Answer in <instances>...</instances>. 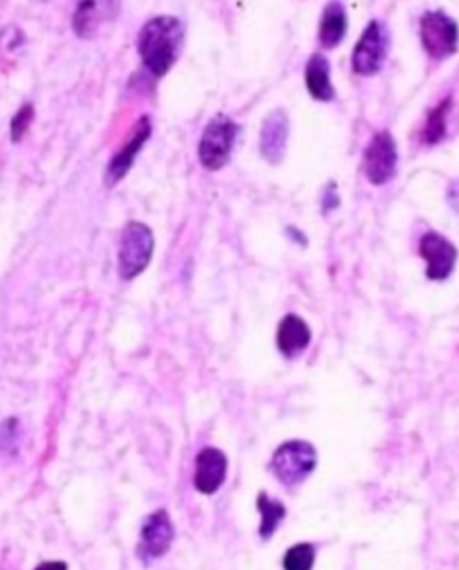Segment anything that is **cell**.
<instances>
[{
	"label": "cell",
	"mask_w": 459,
	"mask_h": 570,
	"mask_svg": "<svg viewBox=\"0 0 459 570\" xmlns=\"http://www.w3.org/2000/svg\"><path fill=\"white\" fill-rule=\"evenodd\" d=\"M185 40V26L176 17H155L140 29L139 47L140 60L144 67L156 76L162 78L174 63L180 58Z\"/></svg>",
	"instance_id": "obj_1"
},
{
	"label": "cell",
	"mask_w": 459,
	"mask_h": 570,
	"mask_svg": "<svg viewBox=\"0 0 459 570\" xmlns=\"http://www.w3.org/2000/svg\"><path fill=\"white\" fill-rule=\"evenodd\" d=\"M318 465V452L314 445L304 440H289L282 443L269 461L271 474L278 483L293 488L304 483Z\"/></svg>",
	"instance_id": "obj_2"
},
{
	"label": "cell",
	"mask_w": 459,
	"mask_h": 570,
	"mask_svg": "<svg viewBox=\"0 0 459 570\" xmlns=\"http://www.w3.org/2000/svg\"><path fill=\"white\" fill-rule=\"evenodd\" d=\"M155 251V235L148 225L130 221L122 228L119 242V275L122 280H133L148 269Z\"/></svg>",
	"instance_id": "obj_3"
},
{
	"label": "cell",
	"mask_w": 459,
	"mask_h": 570,
	"mask_svg": "<svg viewBox=\"0 0 459 570\" xmlns=\"http://www.w3.org/2000/svg\"><path fill=\"white\" fill-rule=\"evenodd\" d=\"M237 137V124L226 115H216L208 122L207 128L201 135L198 156L200 162L208 171H219L230 160Z\"/></svg>",
	"instance_id": "obj_4"
},
{
	"label": "cell",
	"mask_w": 459,
	"mask_h": 570,
	"mask_svg": "<svg viewBox=\"0 0 459 570\" xmlns=\"http://www.w3.org/2000/svg\"><path fill=\"white\" fill-rule=\"evenodd\" d=\"M420 38L433 60H445L458 51V24L443 11H427L420 18Z\"/></svg>",
	"instance_id": "obj_5"
},
{
	"label": "cell",
	"mask_w": 459,
	"mask_h": 570,
	"mask_svg": "<svg viewBox=\"0 0 459 570\" xmlns=\"http://www.w3.org/2000/svg\"><path fill=\"white\" fill-rule=\"evenodd\" d=\"M390 51V31L381 20H372L357 42L352 67L359 76H373L382 69Z\"/></svg>",
	"instance_id": "obj_6"
},
{
	"label": "cell",
	"mask_w": 459,
	"mask_h": 570,
	"mask_svg": "<svg viewBox=\"0 0 459 570\" xmlns=\"http://www.w3.org/2000/svg\"><path fill=\"white\" fill-rule=\"evenodd\" d=\"M399 151L390 131L377 133L364 149L363 171L373 185L390 182L397 173Z\"/></svg>",
	"instance_id": "obj_7"
},
{
	"label": "cell",
	"mask_w": 459,
	"mask_h": 570,
	"mask_svg": "<svg viewBox=\"0 0 459 570\" xmlns=\"http://www.w3.org/2000/svg\"><path fill=\"white\" fill-rule=\"evenodd\" d=\"M420 257L427 262L425 275L433 282H443L451 277L456 260H458V250L447 237L436 232H429L420 239L418 246Z\"/></svg>",
	"instance_id": "obj_8"
},
{
	"label": "cell",
	"mask_w": 459,
	"mask_h": 570,
	"mask_svg": "<svg viewBox=\"0 0 459 570\" xmlns=\"http://www.w3.org/2000/svg\"><path fill=\"white\" fill-rule=\"evenodd\" d=\"M174 540V526L169 513L156 510L144 520L140 529L139 556L144 562L162 558L171 549Z\"/></svg>",
	"instance_id": "obj_9"
},
{
	"label": "cell",
	"mask_w": 459,
	"mask_h": 570,
	"mask_svg": "<svg viewBox=\"0 0 459 570\" xmlns=\"http://www.w3.org/2000/svg\"><path fill=\"white\" fill-rule=\"evenodd\" d=\"M151 133H153L151 119L148 115L140 117L139 121L135 122L133 131H131L128 140L124 142V146L112 156L110 164L106 167V178L104 180L110 187L117 185L126 174L130 173L131 167L135 164L142 147L146 146Z\"/></svg>",
	"instance_id": "obj_10"
},
{
	"label": "cell",
	"mask_w": 459,
	"mask_h": 570,
	"mask_svg": "<svg viewBox=\"0 0 459 570\" xmlns=\"http://www.w3.org/2000/svg\"><path fill=\"white\" fill-rule=\"evenodd\" d=\"M119 2H79L72 17V29L83 40L99 35L101 27L113 22L119 15Z\"/></svg>",
	"instance_id": "obj_11"
},
{
	"label": "cell",
	"mask_w": 459,
	"mask_h": 570,
	"mask_svg": "<svg viewBox=\"0 0 459 570\" xmlns=\"http://www.w3.org/2000/svg\"><path fill=\"white\" fill-rule=\"evenodd\" d=\"M228 470V459L223 450L205 447L196 456L194 488L203 495H214L223 486Z\"/></svg>",
	"instance_id": "obj_12"
},
{
	"label": "cell",
	"mask_w": 459,
	"mask_h": 570,
	"mask_svg": "<svg viewBox=\"0 0 459 570\" xmlns=\"http://www.w3.org/2000/svg\"><path fill=\"white\" fill-rule=\"evenodd\" d=\"M289 119L282 110L269 113L260 131V153L269 164H278L286 155Z\"/></svg>",
	"instance_id": "obj_13"
},
{
	"label": "cell",
	"mask_w": 459,
	"mask_h": 570,
	"mask_svg": "<svg viewBox=\"0 0 459 570\" xmlns=\"http://www.w3.org/2000/svg\"><path fill=\"white\" fill-rule=\"evenodd\" d=\"M311 337L309 325L298 314H287L278 323L277 348L287 359H295L304 354L307 346L311 345Z\"/></svg>",
	"instance_id": "obj_14"
},
{
	"label": "cell",
	"mask_w": 459,
	"mask_h": 570,
	"mask_svg": "<svg viewBox=\"0 0 459 570\" xmlns=\"http://www.w3.org/2000/svg\"><path fill=\"white\" fill-rule=\"evenodd\" d=\"M305 87L309 94L321 103H330L336 95V90L330 81L329 60L323 54H312L311 60L305 65Z\"/></svg>",
	"instance_id": "obj_15"
},
{
	"label": "cell",
	"mask_w": 459,
	"mask_h": 570,
	"mask_svg": "<svg viewBox=\"0 0 459 570\" xmlns=\"http://www.w3.org/2000/svg\"><path fill=\"white\" fill-rule=\"evenodd\" d=\"M348 17L347 9L341 2H330L323 11L320 22V44L325 49H334L343 42L347 35Z\"/></svg>",
	"instance_id": "obj_16"
},
{
	"label": "cell",
	"mask_w": 459,
	"mask_h": 570,
	"mask_svg": "<svg viewBox=\"0 0 459 570\" xmlns=\"http://www.w3.org/2000/svg\"><path fill=\"white\" fill-rule=\"evenodd\" d=\"M257 508L260 513V538L269 540L275 535L280 522L286 519V506L277 499H271L268 493L260 492L257 497Z\"/></svg>",
	"instance_id": "obj_17"
},
{
	"label": "cell",
	"mask_w": 459,
	"mask_h": 570,
	"mask_svg": "<svg viewBox=\"0 0 459 570\" xmlns=\"http://www.w3.org/2000/svg\"><path fill=\"white\" fill-rule=\"evenodd\" d=\"M451 103V99H445L442 104H438L427 115L424 133H422L425 144L434 146V144H438L445 137V131H447V121L445 119H447V113L451 110Z\"/></svg>",
	"instance_id": "obj_18"
},
{
	"label": "cell",
	"mask_w": 459,
	"mask_h": 570,
	"mask_svg": "<svg viewBox=\"0 0 459 570\" xmlns=\"http://www.w3.org/2000/svg\"><path fill=\"white\" fill-rule=\"evenodd\" d=\"M316 562V549L314 545L302 542L287 549L282 560L284 570H312Z\"/></svg>",
	"instance_id": "obj_19"
},
{
	"label": "cell",
	"mask_w": 459,
	"mask_h": 570,
	"mask_svg": "<svg viewBox=\"0 0 459 570\" xmlns=\"http://www.w3.org/2000/svg\"><path fill=\"white\" fill-rule=\"evenodd\" d=\"M22 440V429L17 418H8L4 424L0 425V456L11 458L17 454Z\"/></svg>",
	"instance_id": "obj_20"
},
{
	"label": "cell",
	"mask_w": 459,
	"mask_h": 570,
	"mask_svg": "<svg viewBox=\"0 0 459 570\" xmlns=\"http://www.w3.org/2000/svg\"><path fill=\"white\" fill-rule=\"evenodd\" d=\"M33 119H35V106L33 104L26 103L18 108V112L11 119V126H9V135H11L13 142H20L24 139Z\"/></svg>",
	"instance_id": "obj_21"
},
{
	"label": "cell",
	"mask_w": 459,
	"mask_h": 570,
	"mask_svg": "<svg viewBox=\"0 0 459 570\" xmlns=\"http://www.w3.org/2000/svg\"><path fill=\"white\" fill-rule=\"evenodd\" d=\"M35 570H69L65 562H45L40 563Z\"/></svg>",
	"instance_id": "obj_22"
}]
</instances>
